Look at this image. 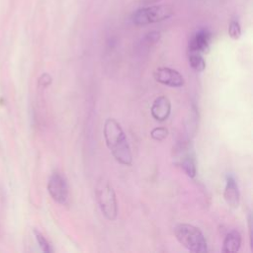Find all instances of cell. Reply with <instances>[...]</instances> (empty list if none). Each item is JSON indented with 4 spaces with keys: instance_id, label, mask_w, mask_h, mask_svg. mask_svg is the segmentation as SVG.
Wrapping results in <instances>:
<instances>
[{
    "instance_id": "cell-11",
    "label": "cell",
    "mask_w": 253,
    "mask_h": 253,
    "mask_svg": "<svg viewBox=\"0 0 253 253\" xmlns=\"http://www.w3.org/2000/svg\"><path fill=\"white\" fill-rule=\"evenodd\" d=\"M241 246V235L237 230L229 231L225 240L223 245V251L226 253L237 252Z\"/></svg>"
},
{
    "instance_id": "cell-1",
    "label": "cell",
    "mask_w": 253,
    "mask_h": 253,
    "mask_svg": "<svg viewBox=\"0 0 253 253\" xmlns=\"http://www.w3.org/2000/svg\"><path fill=\"white\" fill-rule=\"evenodd\" d=\"M103 134L106 145L115 159L123 165H132L133 156L131 147L121 125L115 119H107Z\"/></svg>"
},
{
    "instance_id": "cell-3",
    "label": "cell",
    "mask_w": 253,
    "mask_h": 253,
    "mask_svg": "<svg viewBox=\"0 0 253 253\" xmlns=\"http://www.w3.org/2000/svg\"><path fill=\"white\" fill-rule=\"evenodd\" d=\"M173 10L168 5H150L137 10L131 17L136 26H146L169 19Z\"/></svg>"
},
{
    "instance_id": "cell-10",
    "label": "cell",
    "mask_w": 253,
    "mask_h": 253,
    "mask_svg": "<svg viewBox=\"0 0 253 253\" xmlns=\"http://www.w3.org/2000/svg\"><path fill=\"white\" fill-rule=\"evenodd\" d=\"M224 198L226 204L232 208L236 209L239 206V199H240V194H239V189L237 186V183L232 175H228L226 177L225 181V187L224 191Z\"/></svg>"
},
{
    "instance_id": "cell-15",
    "label": "cell",
    "mask_w": 253,
    "mask_h": 253,
    "mask_svg": "<svg viewBox=\"0 0 253 253\" xmlns=\"http://www.w3.org/2000/svg\"><path fill=\"white\" fill-rule=\"evenodd\" d=\"M168 136V130L166 128L163 127H157L154 128L151 132H150V137L158 141H161L163 140H165Z\"/></svg>"
},
{
    "instance_id": "cell-2",
    "label": "cell",
    "mask_w": 253,
    "mask_h": 253,
    "mask_svg": "<svg viewBox=\"0 0 253 253\" xmlns=\"http://www.w3.org/2000/svg\"><path fill=\"white\" fill-rule=\"evenodd\" d=\"M174 234L178 242L187 250L196 253L208 251L207 240L198 227L188 224H180L174 227Z\"/></svg>"
},
{
    "instance_id": "cell-12",
    "label": "cell",
    "mask_w": 253,
    "mask_h": 253,
    "mask_svg": "<svg viewBox=\"0 0 253 253\" xmlns=\"http://www.w3.org/2000/svg\"><path fill=\"white\" fill-rule=\"evenodd\" d=\"M189 63L191 67L198 72H202L206 68V61L199 53H189Z\"/></svg>"
},
{
    "instance_id": "cell-9",
    "label": "cell",
    "mask_w": 253,
    "mask_h": 253,
    "mask_svg": "<svg viewBox=\"0 0 253 253\" xmlns=\"http://www.w3.org/2000/svg\"><path fill=\"white\" fill-rule=\"evenodd\" d=\"M212 34L208 30H200L195 33L189 42V53H207L210 48Z\"/></svg>"
},
{
    "instance_id": "cell-17",
    "label": "cell",
    "mask_w": 253,
    "mask_h": 253,
    "mask_svg": "<svg viewBox=\"0 0 253 253\" xmlns=\"http://www.w3.org/2000/svg\"><path fill=\"white\" fill-rule=\"evenodd\" d=\"M52 80H53V78L49 73H44L39 78V86L43 87V88L48 87L51 85Z\"/></svg>"
},
{
    "instance_id": "cell-18",
    "label": "cell",
    "mask_w": 253,
    "mask_h": 253,
    "mask_svg": "<svg viewBox=\"0 0 253 253\" xmlns=\"http://www.w3.org/2000/svg\"><path fill=\"white\" fill-rule=\"evenodd\" d=\"M159 0H143V3L144 5H151V4H155Z\"/></svg>"
},
{
    "instance_id": "cell-6",
    "label": "cell",
    "mask_w": 253,
    "mask_h": 253,
    "mask_svg": "<svg viewBox=\"0 0 253 253\" xmlns=\"http://www.w3.org/2000/svg\"><path fill=\"white\" fill-rule=\"evenodd\" d=\"M48 191L51 197L58 204L64 205L68 199V186L66 179L58 172L51 175L48 182Z\"/></svg>"
},
{
    "instance_id": "cell-4",
    "label": "cell",
    "mask_w": 253,
    "mask_h": 253,
    "mask_svg": "<svg viewBox=\"0 0 253 253\" xmlns=\"http://www.w3.org/2000/svg\"><path fill=\"white\" fill-rule=\"evenodd\" d=\"M96 197L100 210L104 217L109 221H114L118 214V205L116 194L112 186L102 180L96 186Z\"/></svg>"
},
{
    "instance_id": "cell-14",
    "label": "cell",
    "mask_w": 253,
    "mask_h": 253,
    "mask_svg": "<svg viewBox=\"0 0 253 253\" xmlns=\"http://www.w3.org/2000/svg\"><path fill=\"white\" fill-rule=\"evenodd\" d=\"M228 35L231 39L237 40L241 36V28L237 20H231L228 25Z\"/></svg>"
},
{
    "instance_id": "cell-5",
    "label": "cell",
    "mask_w": 253,
    "mask_h": 253,
    "mask_svg": "<svg viewBox=\"0 0 253 253\" xmlns=\"http://www.w3.org/2000/svg\"><path fill=\"white\" fill-rule=\"evenodd\" d=\"M175 163L180 166L183 171L190 177L194 178L197 173L196 168V159L193 147L188 142L180 143L176 149L174 154Z\"/></svg>"
},
{
    "instance_id": "cell-13",
    "label": "cell",
    "mask_w": 253,
    "mask_h": 253,
    "mask_svg": "<svg viewBox=\"0 0 253 253\" xmlns=\"http://www.w3.org/2000/svg\"><path fill=\"white\" fill-rule=\"evenodd\" d=\"M34 234H35V237H36V239H37V241H38L39 246L41 247V249H42L45 253H52V252L54 251L53 248H52V246H51V244L49 243V241H48L47 238L43 235L42 232H40L39 230L35 229V230H34Z\"/></svg>"
},
{
    "instance_id": "cell-8",
    "label": "cell",
    "mask_w": 253,
    "mask_h": 253,
    "mask_svg": "<svg viewBox=\"0 0 253 253\" xmlns=\"http://www.w3.org/2000/svg\"><path fill=\"white\" fill-rule=\"evenodd\" d=\"M151 116L154 120L158 122H164L170 116L171 113V103L166 96H158L152 103Z\"/></svg>"
},
{
    "instance_id": "cell-7",
    "label": "cell",
    "mask_w": 253,
    "mask_h": 253,
    "mask_svg": "<svg viewBox=\"0 0 253 253\" xmlns=\"http://www.w3.org/2000/svg\"><path fill=\"white\" fill-rule=\"evenodd\" d=\"M155 81L170 87H181L184 85V77L177 70L170 67H158L153 73Z\"/></svg>"
},
{
    "instance_id": "cell-16",
    "label": "cell",
    "mask_w": 253,
    "mask_h": 253,
    "mask_svg": "<svg viewBox=\"0 0 253 253\" xmlns=\"http://www.w3.org/2000/svg\"><path fill=\"white\" fill-rule=\"evenodd\" d=\"M160 33L157 31H152L149 32L148 34L145 35V37L143 38V44H145L147 47H150L154 44H156L159 40H160Z\"/></svg>"
}]
</instances>
